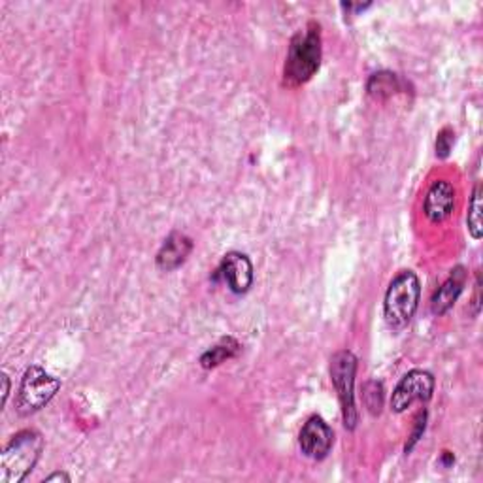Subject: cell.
<instances>
[{
    "mask_svg": "<svg viewBox=\"0 0 483 483\" xmlns=\"http://www.w3.org/2000/svg\"><path fill=\"white\" fill-rule=\"evenodd\" d=\"M43 451V439L38 430L25 429L14 434L0 453V483H21L25 479Z\"/></svg>",
    "mask_w": 483,
    "mask_h": 483,
    "instance_id": "6da1fadb",
    "label": "cell"
},
{
    "mask_svg": "<svg viewBox=\"0 0 483 483\" xmlns=\"http://www.w3.org/2000/svg\"><path fill=\"white\" fill-rule=\"evenodd\" d=\"M321 33L317 23L296 33L289 43V52L284 68V80L289 87L303 85L310 82L321 64Z\"/></svg>",
    "mask_w": 483,
    "mask_h": 483,
    "instance_id": "7a4b0ae2",
    "label": "cell"
},
{
    "mask_svg": "<svg viewBox=\"0 0 483 483\" xmlns=\"http://www.w3.org/2000/svg\"><path fill=\"white\" fill-rule=\"evenodd\" d=\"M421 284L416 272L402 270L389 284L383 298V315L387 325L395 331L404 329L420 308Z\"/></svg>",
    "mask_w": 483,
    "mask_h": 483,
    "instance_id": "3957f363",
    "label": "cell"
},
{
    "mask_svg": "<svg viewBox=\"0 0 483 483\" xmlns=\"http://www.w3.org/2000/svg\"><path fill=\"white\" fill-rule=\"evenodd\" d=\"M355 374L357 357L350 350H342L331 359V380L338 393L342 418L346 429L353 430L357 427L359 413L355 408Z\"/></svg>",
    "mask_w": 483,
    "mask_h": 483,
    "instance_id": "277c9868",
    "label": "cell"
},
{
    "mask_svg": "<svg viewBox=\"0 0 483 483\" xmlns=\"http://www.w3.org/2000/svg\"><path fill=\"white\" fill-rule=\"evenodd\" d=\"M61 389V382L48 374L40 366L27 368V372L23 374L19 393H17V411L21 416H29L42 410L48 404Z\"/></svg>",
    "mask_w": 483,
    "mask_h": 483,
    "instance_id": "5b68a950",
    "label": "cell"
},
{
    "mask_svg": "<svg viewBox=\"0 0 483 483\" xmlns=\"http://www.w3.org/2000/svg\"><path fill=\"white\" fill-rule=\"evenodd\" d=\"M434 376L421 368L410 371L391 395V410L395 413L406 411L413 402H429L434 393Z\"/></svg>",
    "mask_w": 483,
    "mask_h": 483,
    "instance_id": "8992f818",
    "label": "cell"
},
{
    "mask_svg": "<svg viewBox=\"0 0 483 483\" xmlns=\"http://www.w3.org/2000/svg\"><path fill=\"white\" fill-rule=\"evenodd\" d=\"M334 444V432L331 425L319 416H312L301 434H298V448L314 461H324Z\"/></svg>",
    "mask_w": 483,
    "mask_h": 483,
    "instance_id": "52a82bcc",
    "label": "cell"
},
{
    "mask_svg": "<svg viewBox=\"0 0 483 483\" xmlns=\"http://www.w3.org/2000/svg\"><path fill=\"white\" fill-rule=\"evenodd\" d=\"M217 274L235 295H244L253 285V265L246 253L228 251L219 263Z\"/></svg>",
    "mask_w": 483,
    "mask_h": 483,
    "instance_id": "ba28073f",
    "label": "cell"
},
{
    "mask_svg": "<svg viewBox=\"0 0 483 483\" xmlns=\"http://www.w3.org/2000/svg\"><path fill=\"white\" fill-rule=\"evenodd\" d=\"M455 208V188L448 179H436L425 195L423 212L430 223L446 221Z\"/></svg>",
    "mask_w": 483,
    "mask_h": 483,
    "instance_id": "9c48e42d",
    "label": "cell"
},
{
    "mask_svg": "<svg viewBox=\"0 0 483 483\" xmlns=\"http://www.w3.org/2000/svg\"><path fill=\"white\" fill-rule=\"evenodd\" d=\"M467 284V268L465 266H455L448 280L436 289L432 301H430V310L434 315H444L448 314L455 303L459 301V296H461L463 289Z\"/></svg>",
    "mask_w": 483,
    "mask_h": 483,
    "instance_id": "30bf717a",
    "label": "cell"
},
{
    "mask_svg": "<svg viewBox=\"0 0 483 483\" xmlns=\"http://www.w3.org/2000/svg\"><path fill=\"white\" fill-rule=\"evenodd\" d=\"M195 244L189 237H186L183 233H172L165 244L160 246L159 253H157V268L163 270V272H172L178 266H181L183 263L188 261V257L191 256Z\"/></svg>",
    "mask_w": 483,
    "mask_h": 483,
    "instance_id": "8fae6325",
    "label": "cell"
},
{
    "mask_svg": "<svg viewBox=\"0 0 483 483\" xmlns=\"http://www.w3.org/2000/svg\"><path fill=\"white\" fill-rule=\"evenodd\" d=\"M240 343L233 338V336H227V338H221L216 346L208 352H204L202 357H200V366L206 368V371H210V368H216L219 364H223L225 361L233 359L240 353Z\"/></svg>",
    "mask_w": 483,
    "mask_h": 483,
    "instance_id": "7c38bea8",
    "label": "cell"
},
{
    "mask_svg": "<svg viewBox=\"0 0 483 483\" xmlns=\"http://www.w3.org/2000/svg\"><path fill=\"white\" fill-rule=\"evenodd\" d=\"M366 89H368V95L374 97L376 101H383L393 93H397V91L401 89V80L393 72H376L372 74L371 80H368Z\"/></svg>",
    "mask_w": 483,
    "mask_h": 483,
    "instance_id": "4fadbf2b",
    "label": "cell"
},
{
    "mask_svg": "<svg viewBox=\"0 0 483 483\" xmlns=\"http://www.w3.org/2000/svg\"><path fill=\"white\" fill-rule=\"evenodd\" d=\"M467 227H469V233L474 240H479L483 237V227H481V183H478L472 198H470V206H469V216H467Z\"/></svg>",
    "mask_w": 483,
    "mask_h": 483,
    "instance_id": "5bb4252c",
    "label": "cell"
},
{
    "mask_svg": "<svg viewBox=\"0 0 483 483\" xmlns=\"http://www.w3.org/2000/svg\"><path fill=\"white\" fill-rule=\"evenodd\" d=\"M366 393H364V402H366V408L371 410L372 416H376V413L382 411V404H383V387L382 383L378 382H371L366 385Z\"/></svg>",
    "mask_w": 483,
    "mask_h": 483,
    "instance_id": "9a60e30c",
    "label": "cell"
},
{
    "mask_svg": "<svg viewBox=\"0 0 483 483\" xmlns=\"http://www.w3.org/2000/svg\"><path fill=\"white\" fill-rule=\"evenodd\" d=\"M455 142V132L451 129H442L436 138V155L440 159H446L451 151V146Z\"/></svg>",
    "mask_w": 483,
    "mask_h": 483,
    "instance_id": "2e32d148",
    "label": "cell"
},
{
    "mask_svg": "<svg viewBox=\"0 0 483 483\" xmlns=\"http://www.w3.org/2000/svg\"><path fill=\"white\" fill-rule=\"evenodd\" d=\"M425 418H427V411H423V413H420V420H418V425H416V430H413V434L410 436V442L406 444V453H408V451H411V448H413V444H416V442L420 440V436L423 434V430H425Z\"/></svg>",
    "mask_w": 483,
    "mask_h": 483,
    "instance_id": "e0dca14e",
    "label": "cell"
},
{
    "mask_svg": "<svg viewBox=\"0 0 483 483\" xmlns=\"http://www.w3.org/2000/svg\"><path fill=\"white\" fill-rule=\"evenodd\" d=\"M52 481H71V476H68V474H64V472H55V474H52V476H48V478H45L43 479V483H52Z\"/></svg>",
    "mask_w": 483,
    "mask_h": 483,
    "instance_id": "ac0fdd59",
    "label": "cell"
},
{
    "mask_svg": "<svg viewBox=\"0 0 483 483\" xmlns=\"http://www.w3.org/2000/svg\"><path fill=\"white\" fill-rule=\"evenodd\" d=\"M3 383H5V389H3V402L6 404L8 401V393H10V378L6 374H3Z\"/></svg>",
    "mask_w": 483,
    "mask_h": 483,
    "instance_id": "d6986e66",
    "label": "cell"
}]
</instances>
